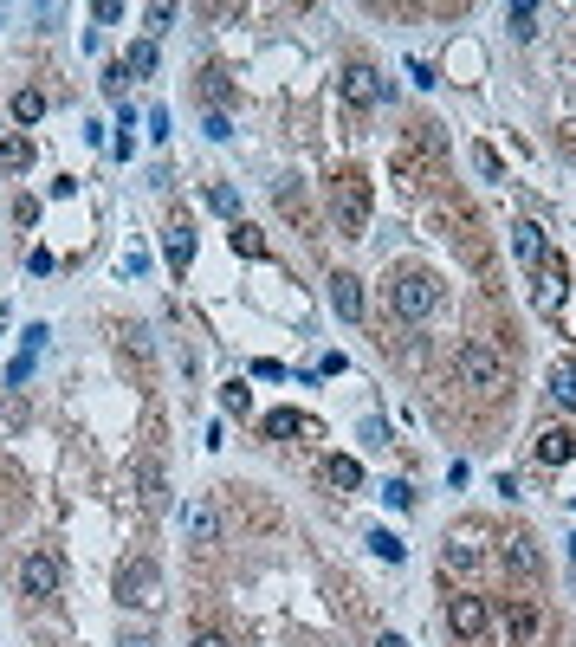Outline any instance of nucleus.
<instances>
[{
    "instance_id": "obj_1",
    "label": "nucleus",
    "mask_w": 576,
    "mask_h": 647,
    "mask_svg": "<svg viewBox=\"0 0 576 647\" xmlns=\"http://www.w3.org/2000/svg\"><path fill=\"white\" fill-rule=\"evenodd\" d=\"M389 311L408 318V324L434 318V311H441V279H434V272H395L389 279Z\"/></svg>"
},
{
    "instance_id": "obj_2",
    "label": "nucleus",
    "mask_w": 576,
    "mask_h": 647,
    "mask_svg": "<svg viewBox=\"0 0 576 647\" xmlns=\"http://www.w3.org/2000/svg\"><path fill=\"white\" fill-rule=\"evenodd\" d=\"M454 369H460L466 389H479V395H499V389H505V376H512V369H505V356L492 350V343H466Z\"/></svg>"
},
{
    "instance_id": "obj_3",
    "label": "nucleus",
    "mask_w": 576,
    "mask_h": 647,
    "mask_svg": "<svg viewBox=\"0 0 576 647\" xmlns=\"http://www.w3.org/2000/svg\"><path fill=\"white\" fill-rule=\"evenodd\" d=\"M117 602H130V609H156V602H162V576H156V563H149V557L123 563V576H117Z\"/></svg>"
},
{
    "instance_id": "obj_4",
    "label": "nucleus",
    "mask_w": 576,
    "mask_h": 647,
    "mask_svg": "<svg viewBox=\"0 0 576 647\" xmlns=\"http://www.w3.org/2000/svg\"><path fill=\"white\" fill-rule=\"evenodd\" d=\"M59 583H65V570H59V557H52V550H33V557L20 563V589L33 602H52V596H59Z\"/></svg>"
},
{
    "instance_id": "obj_5",
    "label": "nucleus",
    "mask_w": 576,
    "mask_h": 647,
    "mask_svg": "<svg viewBox=\"0 0 576 647\" xmlns=\"http://www.w3.org/2000/svg\"><path fill=\"white\" fill-rule=\"evenodd\" d=\"M486 622H492V609L479 596H454V602H447V628H454L460 641H479V635H486Z\"/></svg>"
},
{
    "instance_id": "obj_6",
    "label": "nucleus",
    "mask_w": 576,
    "mask_h": 647,
    "mask_svg": "<svg viewBox=\"0 0 576 647\" xmlns=\"http://www.w3.org/2000/svg\"><path fill=\"white\" fill-rule=\"evenodd\" d=\"M344 98L356 110H376L382 98H389V85H382V72H369V65H350V72H344Z\"/></svg>"
},
{
    "instance_id": "obj_7",
    "label": "nucleus",
    "mask_w": 576,
    "mask_h": 647,
    "mask_svg": "<svg viewBox=\"0 0 576 647\" xmlns=\"http://www.w3.org/2000/svg\"><path fill=\"white\" fill-rule=\"evenodd\" d=\"M499 557H505V570H512V576H525V583H531V576H538V570H544V557H538V544H531V538H525V531H512V538H505V544H499Z\"/></svg>"
},
{
    "instance_id": "obj_8",
    "label": "nucleus",
    "mask_w": 576,
    "mask_h": 647,
    "mask_svg": "<svg viewBox=\"0 0 576 647\" xmlns=\"http://www.w3.org/2000/svg\"><path fill=\"white\" fill-rule=\"evenodd\" d=\"M505 635H512V647H538L544 615L531 609V602H512V609H505Z\"/></svg>"
},
{
    "instance_id": "obj_9",
    "label": "nucleus",
    "mask_w": 576,
    "mask_h": 647,
    "mask_svg": "<svg viewBox=\"0 0 576 647\" xmlns=\"http://www.w3.org/2000/svg\"><path fill=\"white\" fill-rule=\"evenodd\" d=\"M331 311H337L344 324H356V318H363V279L337 272V279H331Z\"/></svg>"
},
{
    "instance_id": "obj_10",
    "label": "nucleus",
    "mask_w": 576,
    "mask_h": 647,
    "mask_svg": "<svg viewBox=\"0 0 576 647\" xmlns=\"http://www.w3.org/2000/svg\"><path fill=\"white\" fill-rule=\"evenodd\" d=\"M531 453H538L544 466H564V460H576V434H570V428H544Z\"/></svg>"
},
{
    "instance_id": "obj_11",
    "label": "nucleus",
    "mask_w": 576,
    "mask_h": 647,
    "mask_svg": "<svg viewBox=\"0 0 576 647\" xmlns=\"http://www.w3.org/2000/svg\"><path fill=\"white\" fill-rule=\"evenodd\" d=\"M162 253H169L175 272H188V259H195V227H188V220H175V227L162 233Z\"/></svg>"
},
{
    "instance_id": "obj_12",
    "label": "nucleus",
    "mask_w": 576,
    "mask_h": 647,
    "mask_svg": "<svg viewBox=\"0 0 576 647\" xmlns=\"http://www.w3.org/2000/svg\"><path fill=\"white\" fill-rule=\"evenodd\" d=\"M182 531L195 544H214L221 538V518H214V505H182Z\"/></svg>"
},
{
    "instance_id": "obj_13",
    "label": "nucleus",
    "mask_w": 576,
    "mask_h": 647,
    "mask_svg": "<svg viewBox=\"0 0 576 647\" xmlns=\"http://www.w3.org/2000/svg\"><path fill=\"white\" fill-rule=\"evenodd\" d=\"M512 253L525 259V266H544V227L538 220H518L512 227Z\"/></svg>"
},
{
    "instance_id": "obj_14",
    "label": "nucleus",
    "mask_w": 576,
    "mask_h": 647,
    "mask_svg": "<svg viewBox=\"0 0 576 647\" xmlns=\"http://www.w3.org/2000/svg\"><path fill=\"white\" fill-rule=\"evenodd\" d=\"M531 298H538V311L564 305V266H557V259H551V266H538V292H531Z\"/></svg>"
},
{
    "instance_id": "obj_15",
    "label": "nucleus",
    "mask_w": 576,
    "mask_h": 647,
    "mask_svg": "<svg viewBox=\"0 0 576 647\" xmlns=\"http://www.w3.org/2000/svg\"><path fill=\"white\" fill-rule=\"evenodd\" d=\"M324 486H331V492H356V486H363V466L337 453V460H324Z\"/></svg>"
},
{
    "instance_id": "obj_16",
    "label": "nucleus",
    "mask_w": 576,
    "mask_h": 647,
    "mask_svg": "<svg viewBox=\"0 0 576 647\" xmlns=\"http://www.w3.org/2000/svg\"><path fill=\"white\" fill-rule=\"evenodd\" d=\"M266 434H272V440H285V434H311V421L298 415V408H272V415H266Z\"/></svg>"
},
{
    "instance_id": "obj_17",
    "label": "nucleus",
    "mask_w": 576,
    "mask_h": 647,
    "mask_svg": "<svg viewBox=\"0 0 576 647\" xmlns=\"http://www.w3.org/2000/svg\"><path fill=\"white\" fill-rule=\"evenodd\" d=\"M26 162H33V143H26V136H7V143H0V169L26 175Z\"/></svg>"
},
{
    "instance_id": "obj_18",
    "label": "nucleus",
    "mask_w": 576,
    "mask_h": 647,
    "mask_svg": "<svg viewBox=\"0 0 576 647\" xmlns=\"http://www.w3.org/2000/svg\"><path fill=\"white\" fill-rule=\"evenodd\" d=\"M39 117H46V98H39V91H33V85H26V91H20V98H13V123H26V130H33V123H39Z\"/></svg>"
},
{
    "instance_id": "obj_19",
    "label": "nucleus",
    "mask_w": 576,
    "mask_h": 647,
    "mask_svg": "<svg viewBox=\"0 0 576 647\" xmlns=\"http://www.w3.org/2000/svg\"><path fill=\"white\" fill-rule=\"evenodd\" d=\"M369 550H376L382 563H402V557H408V544L395 538V531H369Z\"/></svg>"
},
{
    "instance_id": "obj_20",
    "label": "nucleus",
    "mask_w": 576,
    "mask_h": 647,
    "mask_svg": "<svg viewBox=\"0 0 576 647\" xmlns=\"http://www.w3.org/2000/svg\"><path fill=\"white\" fill-rule=\"evenodd\" d=\"M505 26H512L518 39H531L538 33V7H505Z\"/></svg>"
},
{
    "instance_id": "obj_21",
    "label": "nucleus",
    "mask_w": 576,
    "mask_h": 647,
    "mask_svg": "<svg viewBox=\"0 0 576 647\" xmlns=\"http://www.w3.org/2000/svg\"><path fill=\"white\" fill-rule=\"evenodd\" d=\"M479 563V544H454V550H441V570H473Z\"/></svg>"
},
{
    "instance_id": "obj_22",
    "label": "nucleus",
    "mask_w": 576,
    "mask_h": 647,
    "mask_svg": "<svg viewBox=\"0 0 576 647\" xmlns=\"http://www.w3.org/2000/svg\"><path fill=\"white\" fill-rule=\"evenodd\" d=\"M363 195H356V188H350V195H337V220H344V227H363Z\"/></svg>"
},
{
    "instance_id": "obj_23",
    "label": "nucleus",
    "mask_w": 576,
    "mask_h": 647,
    "mask_svg": "<svg viewBox=\"0 0 576 647\" xmlns=\"http://www.w3.org/2000/svg\"><path fill=\"white\" fill-rule=\"evenodd\" d=\"M130 72H156V39H136V46H130Z\"/></svg>"
},
{
    "instance_id": "obj_24",
    "label": "nucleus",
    "mask_w": 576,
    "mask_h": 647,
    "mask_svg": "<svg viewBox=\"0 0 576 647\" xmlns=\"http://www.w3.org/2000/svg\"><path fill=\"white\" fill-rule=\"evenodd\" d=\"M551 395L564 408H576V369H557V376H551Z\"/></svg>"
},
{
    "instance_id": "obj_25",
    "label": "nucleus",
    "mask_w": 576,
    "mask_h": 647,
    "mask_svg": "<svg viewBox=\"0 0 576 647\" xmlns=\"http://www.w3.org/2000/svg\"><path fill=\"white\" fill-rule=\"evenodd\" d=\"M233 253H246V259H259V253H266V240H259V233H253V227H233Z\"/></svg>"
},
{
    "instance_id": "obj_26",
    "label": "nucleus",
    "mask_w": 576,
    "mask_h": 647,
    "mask_svg": "<svg viewBox=\"0 0 576 647\" xmlns=\"http://www.w3.org/2000/svg\"><path fill=\"white\" fill-rule=\"evenodd\" d=\"M33 363H39V350H20V356H13V369H7V389H20V382L33 376Z\"/></svg>"
},
{
    "instance_id": "obj_27",
    "label": "nucleus",
    "mask_w": 576,
    "mask_h": 647,
    "mask_svg": "<svg viewBox=\"0 0 576 647\" xmlns=\"http://www.w3.org/2000/svg\"><path fill=\"white\" fill-rule=\"evenodd\" d=\"M356 434H363V447H389V421H382V415H369Z\"/></svg>"
},
{
    "instance_id": "obj_28",
    "label": "nucleus",
    "mask_w": 576,
    "mask_h": 647,
    "mask_svg": "<svg viewBox=\"0 0 576 647\" xmlns=\"http://www.w3.org/2000/svg\"><path fill=\"white\" fill-rule=\"evenodd\" d=\"M221 408H227V415H246V408H253V395H246V382H233V389H221Z\"/></svg>"
},
{
    "instance_id": "obj_29",
    "label": "nucleus",
    "mask_w": 576,
    "mask_h": 647,
    "mask_svg": "<svg viewBox=\"0 0 576 647\" xmlns=\"http://www.w3.org/2000/svg\"><path fill=\"white\" fill-rule=\"evenodd\" d=\"M136 479H143V499H149V505H156V499H162V466H156V460H149V466H143V473H136Z\"/></svg>"
},
{
    "instance_id": "obj_30",
    "label": "nucleus",
    "mask_w": 576,
    "mask_h": 647,
    "mask_svg": "<svg viewBox=\"0 0 576 647\" xmlns=\"http://www.w3.org/2000/svg\"><path fill=\"white\" fill-rule=\"evenodd\" d=\"M208 208H214V214H240V195H233V188H214Z\"/></svg>"
},
{
    "instance_id": "obj_31",
    "label": "nucleus",
    "mask_w": 576,
    "mask_h": 647,
    "mask_svg": "<svg viewBox=\"0 0 576 647\" xmlns=\"http://www.w3.org/2000/svg\"><path fill=\"white\" fill-rule=\"evenodd\" d=\"M382 499H389V505H415V486H402V479H389V486H382Z\"/></svg>"
},
{
    "instance_id": "obj_32",
    "label": "nucleus",
    "mask_w": 576,
    "mask_h": 647,
    "mask_svg": "<svg viewBox=\"0 0 576 647\" xmlns=\"http://www.w3.org/2000/svg\"><path fill=\"white\" fill-rule=\"evenodd\" d=\"M123 85H130V65H111V72H104V91H111V98H123Z\"/></svg>"
},
{
    "instance_id": "obj_33",
    "label": "nucleus",
    "mask_w": 576,
    "mask_h": 647,
    "mask_svg": "<svg viewBox=\"0 0 576 647\" xmlns=\"http://www.w3.org/2000/svg\"><path fill=\"white\" fill-rule=\"evenodd\" d=\"M91 20H98V26H117L123 7H117V0H98V7H91Z\"/></svg>"
},
{
    "instance_id": "obj_34",
    "label": "nucleus",
    "mask_w": 576,
    "mask_h": 647,
    "mask_svg": "<svg viewBox=\"0 0 576 647\" xmlns=\"http://www.w3.org/2000/svg\"><path fill=\"white\" fill-rule=\"evenodd\" d=\"M208 136H214V143H227V136H233V123H227V110H208Z\"/></svg>"
},
{
    "instance_id": "obj_35",
    "label": "nucleus",
    "mask_w": 576,
    "mask_h": 647,
    "mask_svg": "<svg viewBox=\"0 0 576 647\" xmlns=\"http://www.w3.org/2000/svg\"><path fill=\"white\" fill-rule=\"evenodd\" d=\"M169 20H175V7H149V13H143V26H149V33H162Z\"/></svg>"
},
{
    "instance_id": "obj_36",
    "label": "nucleus",
    "mask_w": 576,
    "mask_h": 647,
    "mask_svg": "<svg viewBox=\"0 0 576 647\" xmlns=\"http://www.w3.org/2000/svg\"><path fill=\"white\" fill-rule=\"evenodd\" d=\"M253 376L259 382H285V363H272V356H266V363H253Z\"/></svg>"
},
{
    "instance_id": "obj_37",
    "label": "nucleus",
    "mask_w": 576,
    "mask_h": 647,
    "mask_svg": "<svg viewBox=\"0 0 576 647\" xmlns=\"http://www.w3.org/2000/svg\"><path fill=\"white\" fill-rule=\"evenodd\" d=\"M376 647H408L402 635H395V628H389V635H376Z\"/></svg>"
},
{
    "instance_id": "obj_38",
    "label": "nucleus",
    "mask_w": 576,
    "mask_h": 647,
    "mask_svg": "<svg viewBox=\"0 0 576 647\" xmlns=\"http://www.w3.org/2000/svg\"><path fill=\"white\" fill-rule=\"evenodd\" d=\"M117 647H156V641H149V635H123Z\"/></svg>"
},
{
    "instance_id": "obj_39",
    "label": "nucleus",
    "mask_w": 576,
    "mask_h": 647,
    "mask_svg": "<svg viewBox=\"0 0 576 647\" xmlns=\"http://www.w3.org/2000/svg\"><path fill=\"white\" fill-rule=\"evenodd\" d=\"M195 647H227V635H195Z\"/></svg>"
},
{
    "instance_id": "obj_40",
    "label": "nucleus",
    "mask_w": 576,
    "mask_h": 647,
    "mask_svg": "<svg viewBox=\"0 0 576 647\" xmlns=\"http://www.w3.org/2000/svg\"><path fill=\"white\" fill-rule=\"evenodd\" d=\"M570 563H576V538H570Z\"/></svg>"
}]
</instances>
